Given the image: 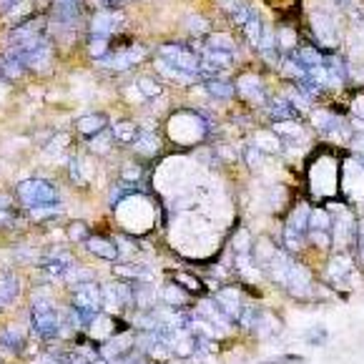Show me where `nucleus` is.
Here are the masks:
<instances>
[{
  "instance_id": "0eeeda50",
  "label": "nucleus",
  "mask_w": 364,
  "mask_h": 364,
  "mask_svg": "<svg viewBox=\"0 0 364 364\" xmlns=\"http://www.w3.org/2000/svg\"><path fill=\"white\" fill-rule=\"evenodd\" d=\"M221 8H224L229 15H232L236 26H244L246 20L252 18V10H249V8H246L241 0H221Z\"/></svg>"
},
{
  "instance_id": "f03ea898",
  "label": "nucleus",
  "mask_w": 364,
  "mask_h": 364,
  "mask_svg": "<svg viewBox=\"0 0 364 364\" xmlns=\"http://www.w3.org/2000/svg\"><path fill=\"white\" fill-rule=\"evenodd\" d=\"M159 58L166 60V63H171V66L181 68V71H186V73H193V76L199 71V53L193 51V46L166 43V46H161Z\"/></svg>"
},
{
  "instance_id": "4468645a",
  "label": "nucleus",
  "mask_w": 364,
  "mask_h": 364,
  "mask_svg": "<svg viewBox=\"0 0 364 364\" xmlns=\"http://www.w3.org/2000/svg\"><path fill=\"white\" fill-rule=\"evenodd\" d=\"M136 86H139V91H141V98H156V96H161V86L159 83H153L151 78H139L136 80Z\"/></svg>"
},
{
  "instance_id": "9b49d317",
  "label": "nucleus",
  "mask_w": 364,
  "mask_h": 364,
  "mask_svg": "<svg viewBox=\"0 0 364 364\" xmlns=\"http://www.w3.org/2000/svg\"><path fill=\"white\" fill-rule=\"evenodd\" d=\"M239 91H241V96H246V98L252 101H264V93H261V86H259L257 78H246L239 83Z\"/></svg>"
},
{
  "instance_id": "ddd939ff",
  "label": "nucleus",
  "mask_w": 364,
  "mask_h": 364,
  "mask_svg": "<svg viewBox=\"0 0 364 364\" xmlns=\"http://www.w3.org/2000/svg\"><path fill=\"white\" fill-rule=\"evenodd\" d=\"M206 88H209V93L218 96V98H232L234 96V86L229 83V80H209Z\"/></svg>"
},
{
  "instance_id": "f8f14e48",
  "label": "nucleus",
  "mask_w": 364,
  "mask_h": 364,
  "mask_svg": "<svg viewBox=\"0 0 364 364\" xmlns=\"http://www.w3.org/2000/svg\"><path fill=\"white\" fill-rule=\"evenodd\" d=\"M91 148L96 153H108L113 148V144H116V141H113V136L111 133H106V131H101V133H96V136H91Z\"/></svg>"
},
{
  "instance_id": "6e6552de",
  "label": "nucleus",
  "mask_w": 364,
  "mask_h": 364,
  "mask_svg": "<svg viewBox=\"0 0 364 364\" xmlns=\"http://www.w3.org/2000/svg\"><path fill=\"white\" fill-rule=\"evenodd\" d=\"M136 133H139V128L133 126V123H128V121H116V123H113L111 136L116 144H133Z\"/></svg>"
},
{
  "instance_id": "9d476101",
  "label": "nucleus",
  "mask_w": 364,
  "mask_h": 364,
  "mask_svg": "<svg viewBox=\"0 0 364 364\" xmlns=\"http://www.w3.org/2000/svg\"><path fill=\"white\" fill-rule=\"evenodd\" d=\"M241 31L246 33L249 43H254V46H259V43H261V20H259L254 13H252V18L246 20L244 26H241Z\"/></svg>"
},
{
  "instance_id": "7ed1b4c3",
  "label": "nucleus",
  "mask_w": 364,
  "mask_h": 364,
  "mask_svg": "<svg viewBox=\"0 0 364 364\" xmlns=\"http://www.w3.org/2000/svg\"><path fill=\"white\" fill-rule=\"evenodd\" d=\"M121 26H123V15L119 10H113V8H103V10H98V13L93 15L91 35H106V38H111V35L119 33Z\"/></svg>"
},
{
  "instance_id": "20e7f679",
  "label": "nucleus",
  "mask_w": 364,
  "mask_h": 364,
  "mask_svg": "<svg viewBox=\"0 0 364 364\" xmlns=\"http://www.w3.org/2000/svg\"><path fill=\"white\" fill-rule=\"evenodd\" d=\"M88 249H91L96 257H103L108 261H116L119 259V246L108 241V239H98V236H91L88 239Z\"/></svg>"
},
{
  "instance_id": "39448f33",
  "label": "nucleus",
  "mask_w": 364,
  "mask_h": 364,
  "mask_svg": "<svg viewBox=\"0 0 364 364\" xmlns=\"http://www.w3.org/2000/svg\"><path fill=\"white\" fill-rule=\"evenodd\" d=\"M156 71H159L166 80H173V83H191V78H193V73L181 71V68L171 66V63H166V60H161V58L156 60Z\"/></svg>"
},
{
  "instance_id": "1a4fd4ad",
  "label": "nucleus",
  "mask_w": 364,
  "mask_h": 364,
  "mask_svg": "<svg viewBox=\"0 0 364 364\" xmlns=\"http://www.w3.org/2000/svg\"><path fill=\"white\" fill-rule=\"evenodd\" d=\"M18 294V281H15L13 274H3L0 277V304H6Z\"/></svg>"
},
{
  "instance_id": "dca6fc26",
  "label": "nucleus",
  "mask_w": 364,
  "mask_h": 364,
  "mask_svg": "<svg viewBox=\"0 0 364 364\" xmlns=\"http://www.w3.org/2000/svg\"><path fill=\"white\" fill-rule=\"evenodd\" d=\"M68 359H73V362H78V357H76V354H71ZM80 364H86V359H80Z\"/></svg>"
},
{
  "instance_id": "2eb2a0df",
  "label": "nucleus",
  "mask_w": 364,
  "mask_h": 364,
  "mask_svg": "<svg viewBox=\"0 0 364 364\" xmlns=\"http://www.w3.org/2000/svg\"><path fill=\"white\" fill-rule=\"evenodd\" d=\"M317 35L327 43H334V26L329 23V18H317Z\"/></svg>"
},
{
  "instance_id": "f257e3e1",
  "label": "nucleus",
  "mask_w": 364,
  "mask_h": 364,
  "mask_svg": "<svg viewBox=\"0 0 364 364\" xmlns=\"http://www.w3.org/2000/svg\"><path fill=\"white\" fill-rule=\"evenodd\" d=\"M18 196L28 209H38V206H53L58 201V193L48 181L31 179L23 186H18Z\"/></svg>"
},
{
  "instance_id": "423d86ee",
  "label": "nucleus",
  "mask_w": 364,
  "mask_h": 364,
  "mask_svg": "<svg viewBox=\"0 0 364 364\" xmlns=\"http://www.w3.org/2000/svg\"><path fill=\"white\" fill-rule=\"evenodd\" d=\"M106 128V116H101V113H91V116H83L78 121V131L80 136H96Z\"/></svg>"
}]
</instances>
